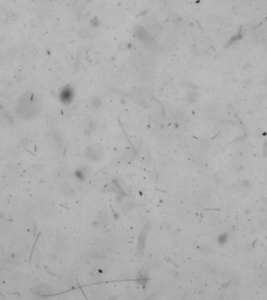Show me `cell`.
Masks as SVG:
<instances>
[{
  "label": "cell",
  "mask_w": 267,
  "mask_h": 300,
  "mask_svg": "<svg viewBox=\"0 0 267 300\" xmlns=\"http://www.w3.org/2000/svg\"><path fill=\"white\" fill-rule=\"evenodd\" d=\"M88 156L91 159H93V160H98L99 158H100L101 156H102V148H99V147L97 145H92V146L90 148V149L88 150Z\"/></svg>",
  "instance_id": "cell-1"
}]
</instances>
